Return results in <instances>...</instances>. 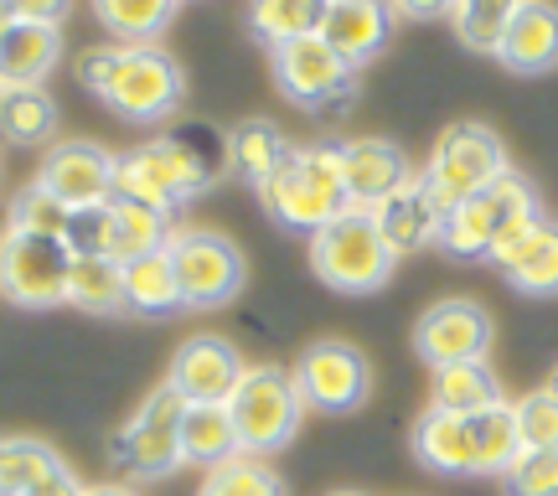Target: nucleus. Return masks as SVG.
Listing matches in <instances>:
<instances>
[{
  "label": "nucleus",
  "instance_id": "1",
  "mask_svg": "<svg viewBox=\"0 0 558 496\" xmlns=\"http://www.w3.org/2000/svg\"><path fill=\"white\" fill-rule=\"evenodd\" d=\"M78 78L99 104L130 124L171 120L186 99L181 62L156 41H99L78 52Z\"/></svg>",
  "mask_w": 558,
  "mask_h": 496
},
{
  "label": "nucleus",
  "instance_id": "2",
  "mask_svg": "<svg viewBox=\"0 0 558 496\" xmlns=\"http://www.w3.org/2000/svg\"><path fill=\"white\" fill-rule=\"evenodd\" d=\"M259 202L290 233H320L326 222L352 213V192H347V171H341V140L290 145V156L259 186Z\"/></svg>",
  "mask_w": 558,
  "mask_h": 496
},
{
  "label": "nucleus",
  "instance_id": "3",
  "mask_svg": "<svg viewBox=\"0 0 558 496\" xmlns=\"http://www.w3.org/2000/svg\"><path fill=\"white\" fill-rule=\"evenodd\" d=\"M311 269L337 295H373L393 279L399 254L388 249L378 218L367 207H352L337 222H326L320 233H311Z\"/></svg>",
  "mask_w": 558,
  "mask_h": 496
},
{
  "label": "nucleus",
  "instance_id": "4",
  "mask_svg": "<svg viewBox=\"0 0 558 496\" xmlns=\"http://www.w3.org/2000/svg\"><path fill=\"white\" fill-rule=\"evenodd\" d=\"M507 171H512V166H507V145H501L497 130L481 120H460L435 140V150L424 160L418 181H424V192L435 197L439 213L450 218L460 202H471L476 192H486V186L501 181Z\"/></svg>",
  "mask_w": 558,
  "mask_h": 496
},
{
  "label": "nucleus",
  "instance_id": "5",
  "mask_svg": "<svg viewBox=\"0 0 558 496\" xmlns=\"http://www.w3.org/2000/svg\"><path fill=\"white\" fill-rule=\"evenodd\" d=\"M233 430H239L243 456H275L305 424V398L295 388V373L284 367H248L239 394L228 403Z\"/></svg>",
  "mask_w": 558,
  "mask_h": 496
},
{
  "label": "nucleus",
  "instance_id": "6",
  "mask_svg": "<svg viewBox=\"0 0 558 496\" xmlns=\"http://www.w3.org/2000/svg\"><path fill=\"white\" fill-rule=\"evenodd\" d=\"M181 414H186V398L171 383H160L156 394L140 403L135 419L109 445V456H114V465H120L124 476H135V481L177 476L181 465H186V456H181Z\"/></svg>",
  "mask_w": 558,
  "mask_h": 496
},
{
  "label": "nucleus",
  "instance_id": "7",
  "mask_svg": "<svg viewBox=\"0 0 558 496\" xmlns=\"http://www.w3.org/2000/svg\"><path fill=\"white\" fill-rule=\"evenodd\" d=\"M68 269H73V249L62 239H41L21 228L0 233V295L21 311L68 305Z\"/></svg>",
  "mask_w": 558,
  "mask_h": 496
},
{
  "label": "nucleus",
  "instance_id": "8",
  "mask_svg": "<svg viewBox=\"0 0 558 496\" xmlns=\"http://www.w3.org/2000/svg\"><path fill=\"white\" fill-rule=\"evenodd\" d=\"M543 207L538 192H533V181L518 177V171H507L501 181H492L486 192H476L471 202H460L456 213L445 218V233H439V249L460 264H476V258H492V243L501 239V228L522 213H533Z\"/></svg>",
  "mask_w": 558,
  "mask_h": 496
},
{
  "label": "nucleus",
  "instance_id": "9",
  "mask_svg": "<svg viewBox=\"0 0 558 496\" xmlns=\"http://www.w3.org/2000/svg\"><path fill=\"white\" fill-rule=\"evenodd\" d=\"M171 264H177V285L186 295V311H218L243 290L248 279V264H243V249L222 233H207V228H186V233H171Z\"/></svg>",
  "mask_w": 558,
  "mask_h": 496
},
{
  "label": "nucleus",
  "instance_id": "10",
  "mask_svg": "<svg viewBox=\"0 0 558 496\" xmlns=\"http://www.w3.org/2000/svg\"><path fill=\"white\" fill-rule=\"evenodd\" d=\"M275 83L300 109H341L357 94V68L326 37H300L275 52Z\"/></svg>",
  "mask_w": 558,
  "mask_h": 496
},
{
  "label": "nucleus",
  "instance_id": "11",
  "mask_svg": "<svg viewBox=\"0 0 558 496\" xmlns=\"http://www.w3.org/2000/svg\"><path fill=\"white\" fill-rule=\"evenodd\" d=\"M295 373V388L305 398V409H320V414H352L367 388H373V367L362 358L352 341H311L300 362L290 367Z\"/></svg>",
  "mask_w": 558,
  "mask_h": 496
},
{
  "label": "nucleus",
  "instance_id": "12",
  "mask_svg": "<svg viewBox=\"0 0 558 496\" xmlns=\"http://www.w3.org/2000/svg\"><path fill=\"white\" fill-rule=\"evenodd\" d=\"M492 316L481 300L450 295L435 300L424 316L414 320V352L429 367H450V362H486L492 352Z\"/></svg>",
  "mask_w": 558,
  "mask_h": 496
},
{
  "label": "nucleus",
  "instance_id": "13",
  "mask_svg": "<svg viewBox=\"0 0 558 496\" xmlns=\"http://www.w3.org/2000/svg\"><path fill=\"white\" fill-rule=\"evenodd\" d=\"M114 166H120V156H109L99 140H58L41 156L37 186L52 192L62 207L83 213V207H99L114 197Z\"/></svg>",
  "mask_w": 558,
  "mask_h": 496
},
{
  "label": "nucleus",
  "instance_id": "14",
  "mask_svg": "<svg viewBox=\"0 0 558 496\" xmlns=\"http://www.w3.org/2000/svg\"><path fill=\"white\" fill-rule=\"evenodd\" d=\"M243 373H248V367H243L239 347L213 337V331H202V337H192V341H181L177 347L166 383H171L186 403H233Z\"/></svg>",
  "mask_w": 558,
  "mask_h": 496
},
{
  "label": "nucleus",
  "instance_id": "15",
  "mask_svg": "<svg viewBox=\"0 0 558 496\" xmlns=\"http://www.w3.org/2000/svg\"><path fill=\"white\" fill-rule=\"evenodd\" d=\"M341 171H347V192L352 207H383L388 197H399L403 186L418 177L409 156H403L393 140L383 135H362V140H341Z\"/></svg>",
  "mask_w": 558,
  "mask_h": 496
},
{
  "label": "nucleus",
  "instance_id": "16",
  "mask_svg": "<svg viewBox=\"0 0 558 496\" xmlns=\"http://www.w3.org/2000/svg\"><path fill=\"white\" fill-rule=\"evenodd\" d=\"M130 156L140 160V171L156 181L177 207L181 202H192V197H202L222 171V156H207L197 140H186V135H156L150 145H140V150H130Z\"/></svg>",
  "mask_w": 558,
  "mask_h": 496
},
{
  "label": "nucleus",
  "instance_id": "17",
  "mask_svg": "<svg viewBox=\"0 0 558 496\" xmlns=\"http://www.w3.org/2000/svg\"><path fill=\"white\" fill-rule=\"evenodd\" d=\"M497 62L518 78H543L558 68V5L554 0H522L507 32H501Z\"/></svg>",
  "mask_w": 558,
  "mask_h": 496
},
{
  "label": "nucleus",
  "instance_id": "18",
  "mask_svg": "<svg viewBox=\"0 0 558 496\" xmlns=\"http://www.w3.org/2000/svg\"><path fill=\"white\" fill-rule=\"evenodd\" d=\"M393 5L388 0H331L326 21H320V37L337 47L341 58L362 68V62L383 58V47L393 41Z\"/></svg>",
  "mask_w": 558,
  "mask_h": 496
},
{
  "label": "nucleus",
  "instance_id": "19",
  "mask_svg": "<svg viewBox=\"0 0 558 496\" xmlns=\"http://www.w3.org/2000/svg\"><path fill=\"white\" fill-rule=\"evenodd\" d=\"M414 456L435 476H476V424L445 409H424L414 419Z\"/></svg>",
  "mask_w": 558,
  "mask_h": 496
},
{
  "label": "nucleus",
  "instance_id": "20",
  "mask_svg": "<svg viewBox=\"0 0 558 496\" xmlns=\"http://www.w3.org/2000/svg\"><path fill=\"white\" fill-rule=\"evenodd\" d=\"M373 218H378L383 239H388V249L393 254H418V249H429V243H439V233H445V213L435 207V197L424 192V181H409L399 197H388L383 207H373Z\"/></svg>",
  "mask_w": 558,
  "mask_h": 496
},
{
  "label": "nucleus",
  "instance_id": "21",
  "mask_svg": "<svg viewBox=\"0 0 558 496\" xmlns=\"http://www.w3.org/2000/svg\"><path fill=\"white\" fill-rule=\"evenodd\" d=\"M0 135L11 145H58V99L41 83H0Z\"/></svg>",
  "mask_w": 558,
  "mask_h": 496
},
{
  "label": "nucleus",
  "instance_id": "22",
  "mask_svg": "<svg viewBox=\"0 0 558 496\" xmlns=\"http://www.w3.org/2000/svg\"><path fill=\"white\" fill-rule=\"evenodd\" d=\"M124 311H135V316H177V311H186L171 249H156V254H140L124 264Z\"/></svg>",
  "mask_w": 558,
  "mask_h": 496
},
{
  "label": "nucleus",
  "instance_id": "23",
  "mask_svg": "<svg viewBox=\"0 0 558 496\" xmlns=\"http://www.w3.org/2000/svg\"><path fill=\"white\" fill-rule=\"evenodd\" d=\"M181 456H186V465H207V471H218V465L243 456L228 403H186V414H181Z\"/></svg>",
  "mask_w": 558,
  "mask_h": 496
},
{
  "label": "nucleus",
  "instance_id": "24",
  "mask_svg": "<svg viewBox=\"0 0 558 496\" xmlns=\"http://www.w3.org/2000/svg\"><path fill=\"white\" fill-rule=\"evenodd\" d=\"M497 403H501V383L486 362H450V367H435V377H429V409L476 419L486 409H497Z\"/></svg>",
  "mask_w": 558,
  "mask_h": 496
},
{
  "label": "nucleus",
  "instance_id": "25",
  "mask_svg": "<svg viewBox=\"0 0 558 496\" xmlns=\"http://www.w3.org/2000/svg\"><path fill=\"white\" fill-rule=\"evenodd\" d=\"M62 62V26L11 21L0 37V83H41Z\"/></svg>",
  "mask_w": 558,
  "mask_h": 496
},
{
  "label": "nucleus",
  "instance_id": "26",
  "mask_svg": "<svg viewBox=\"0 0 558 496\" xmlns=\"http://www.w3.org/2000/svg\"><path fill=\"white\" fill-rule=\"evenodd\" d=\"M326 5L331 0H254L248 5V26H254V37L269 52H279V47H290L300 37H320Z\"/></svg>",
  "mask_w": 558,
  "mask_h": 496
},
{
  "label": "nucleus",
  "instance_id": "27",
  "mask_svg": "<svg viewBox=\"0 0 558 496\" xmlns=\"http://www.w3.org/2000/svg\"><path fill=\"white\" fill-rule=\"evenodd\" d=\"M68 305H78L88 316H114V311H124V264H114V258H104V254H73Z\"/></svg>",
  "mask_w": 558,
  "mask_h": 496
},
{
  "label": "nucleus",
  "instance_id": "28",
  "mask_svg": "<svg viewBox=\"0 0 558 496\" xmlns=\"http://www.w3.org/2000/svg\"><path fill=\"white\" fill-rule=\"evenodd\" d=\"M166 243H171V218H160V213L140 207V202L109 197V258H114V264L156 254Z\"/></svg>",
  "mask_w": 558,
  "mask_h": 496
},
{
  "label": "nucleus",
  "instance_id": "29",
  "mask_svg": "<svg viewBox=\"0 0 558 496\" xmlns=\"http://www.w3.org/2000/svg\"><path fill=\"white\" fill-rule=\"evenodd\" d=\"M62 471V456L47 439L0 435V496H26Z\"/></svg>",
  "mask_w": 558,
  "mask_h": 496
},
{
  "label": "nucleus",
  "instance_id": "30",
  "mask_svg": "<svg viewBox=\"0 0 558 496\" xmlns=\"http://www.w3.org/2000/svg\"><path fill=\"white\" fill-rule=\"evenodd\" d=\"M284 156H290V140L279 135L269 120H243V124H233V135H228L233 171H239L243 181H254V186H264V181L275 177V166Z\"/></svg>",
  "mask_w": 558,
  "mask_h": 496
},
{
  "label": "nucleus",
  "instance_id": "31",
  "mask_svg": "<svg viewBox=\"0 0 558 496\" xmlns=\"http://www.w3.org/2000/svg\"><path fill=\"white\" fill-rule=\"evenodd\" d=\"M476 424V476H507L522 460V435H518V409L501 398L497 409L471 419Z\"/></svg>",
  "mask_w": 558,
  "mask_h": 496
},
{
  "label": "nucleus",
  "instance_id": "32",
  "mask_svg": "<svg viewBox=\"0 0 558 496\" xmlns=\"http://www.w3.org/2000/svg\"><path fill=\"white\" fill-rule=\"evenodd\" d=\"M181 0H94V16L114 41H156L177 21Z\"/></svg>",
  "mask_w": 558,
  "mask_h": 496
},
{
  "label": "nucleus",
  "instance_id": "33",
  "mask_svg": "<svg viewBox=\"0 0 558 496\" xmlns=\"http://www.w3.org/2000/svg\"><path fill=\"white\" fill-rule=\"evenodd\" d=\"M507 285L518 290V295H538V300H548V295H558V222L548 218L533 233V243L522 249L507 269Z\"/></svg>",
  "mask_w": 558,
  "mask_h": 496
},
{
  "label": "nucleus",
  "instance_id": "34",
  "mask_svg": "<svg viewBox=\"0 0 558 496\" xmlns=\"http://www.w3.org/2000/svg\"><path fill=\"white\" fill-rule=\"evenodd\" d=\"M518 5L522 0H456L450 26H456V37L465 41L471 52H492V58H497L501 32H507V21H512Z\"/></svg>",
  "mask_w": 558,
  "mask_h": 496
},
{
  "label": "nucleus",
  "instance_id": "35",
  "mask_svg": "<svg viewBox=\"0 0 558 496\" xmlns=\"http://www.w3.org/2000/svg\"><path fill=\"white\" fill-rule=\"evenodd\" d=\"M197 496H284V481L259 456H239L218 465V471H207Z\"/></svg>",
  "mask_w": 558,
  "mask_h": 496
},
{
  "label": "nucleus",
  "instance_id": "36",
  "mask_svg": "<svg viewBox=\"0 0 558 496\" xmlns=\"http://www.w3.org/2000/svg\"><path fill=\"white\" fill-rule=\"evenodd\" d=\"M11 228L68 243V233H73V207H62L52 192H41L37 181H32V186H26V192H16V202H11Z\"/></svg>",
  "mask_w": 558,
  "mask_h": 496
},
{
  "label": "nucleus",
  "instance_id": "37",
  "mask_svg": "<svg viewBox=\"0 0 558 496\" xmlns=\"http://www.w3.org/2000/svg\"><path fill=\"white\" fill-rule=\"evenodd\" d=\"M512 409H518L522 450H558V394L554 388H533Z\"/></svg>",
  "mask_w": 558,
  "mask_h": 496
},
{
  "label": "nucleus",
  "instance_id": "38",
  "mask_svg": "<svg viewBox=\"0 0 558 496\" xmlns=\"http://www.w3.org/2000/svg\"><path fill=\"white\" fill-rule=\"evenodd\" d=\"M507 496H558V450H522V460L501 476Z\"/></svg>",
  "mask_w": 558,
  "mask_h": 496
},
{
  "label": "nucleus",
  "instance_id": "39",
  "mask_svg": "<svg viewBox=\"0 0 558 496\" xmlns=\"http://www.w3.org/2000/svg\"><path fill=\"white\" fill-rule=\"evenodd\" d=\"M114 197H120V202H140V207H150V213H160V218H171V213H177V202L166 197L156 181L140 171L135 156H120V166H114Z\"/></svg>",
  "mask_w": 558,
  "mask_h": 496
},
{
  "label": "nucleus",
  "instance_id": "40",
  "mask_svg": "<svg viewBox=\"0 0 558 496\" xmlns=\"http://www.w3.org/2000/svg\"><path fill=\"white\" fill-rule=\"evenodd\" d=\"M543 222H548V213H543V207H533V213H522V218H512L507 228H501V239L492 243V258H486V264H497V269H507V264H512V258H518L522 249L533 243V233H538Z\"/></svg>",
  "mask_w": 558,
  "mask_h": 496
},
{
  "label": "nucleus",
  "instance_id": "41",
  "mask_svg": "<svg viewBox=\"0 0 558 496\" xmlns=\"http://www.w3.org/2000/svg\"><path fill=\"white\" fill-rule=\"evenodd\" d=\"M11 21H26V26H62L73 0H5Z\"/></svg>",
  "mask_w": 558,
  "mask_h": 496
},
{
  "label": "nucleus",
  "instance_id": "42",
  "mask_svg": "<svg viewBox=\"0 0 558 496\" xmlns=\"http://www.w3.org/2000/svg\"><path fill=\"white\" fill-rule=\"evenodd\" d=\"M393 16L403 21H450L456 16V0H388Z\"/></svg>",
  "mask_w": 558,
  "mask_h": 496
},
{
  "label": "nucleus",
  "instance_id": "43",
  "mask_svg": "<svg viewBox=\"0 0 558 496\" xmlns=\"http://www.w3.org/2000/svg\"><path fill=\"white\" fill-rule=\"evenodd\" d=\"M26 496H88V486H83V481L73 476L68 465H62L58 476H52V481H41L37 492H26Z\"/></svg>",
  "mask_w": 558,
  "mask_h": 496
},
{
  "label": "nucleus",
  "instance_id": "44",
  "mask_svg": "<svg viewBox=\"0 0 558 496\" xmlns=\"http://www.w3.org/2000/svg\"><path fill=\"white\" fill-rule=\"evenodd\" d=\"M88 496H140V492H130V486H88Z\"/></svg>",
  "mask_w": 558,
  "mask_h": 496
},
{
  "label": "nucleus",
  "instance_id": "45",
  "mask_svg": "<svg viewBox=\"0 0 558 496\" xmlns=\"http://www.w3.org/2000/svg\"><path fill=\"white\" fill-rule=\"evenodd\" d=\"M11 32V11H5V0H0V37Z\"/></svg>",
  "mask_w": 558,
  "mask_h": 496
},
{
  "label": "nucleus",
  "instance_id": "46",
  "mask_svg": "<svg viewBox=\"0 0 558 496\" xmlns=\"http://www.w3.org/2000/svg\"><path fill=\"white\" fill-rule=\"evenodd\" d=\"M548 388H554V394H558V367H554V377H548Z\"/></svg>",
  "mask_w": 558,
  "mask_h": 496
},
{
  "label": "nucleus",
  "instance_id": "47",
  "mask_svg": "<svg viewBox=\"0 0 558 496\" xmlns=\"http://www.w3.org/2000/svg\"><path fill=\"white\" fill-rule=\"evenodd\" d=\"M331 496H362V492H331Z\"/></svg>",
  "mask_w": 558,
  "mask_h": 496
}]
</instances>
